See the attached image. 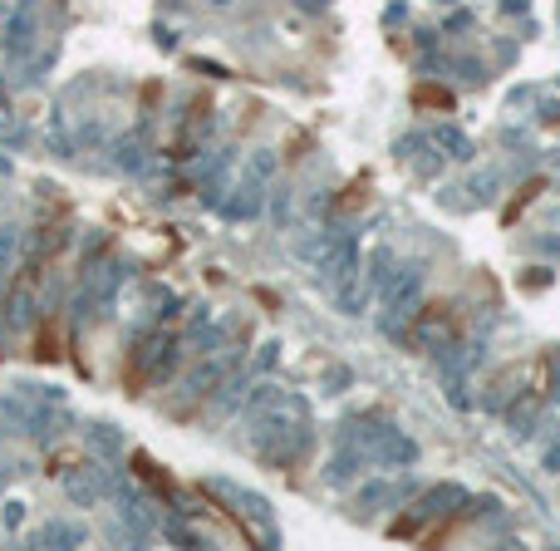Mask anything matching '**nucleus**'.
<instances>
[{
	"label": "nucleus",
	"instance_id": "6e6552de",
	"mask_svg": "<svg viewBox=\"0 0 560 551\" xmlns=\"http://www.w3.org/2000/svg\"><path fill=\"white\" fill-rule=\"evenodd\" d=\"M418 335H423V345L433 350V355H448V350H457V320H452L448 306H433L418 315Z\"/></svg>",
	"mask_w": 560,
	"mask_h": 551
},
{
	"label": "nucleus",
	"instance_id": "4be33fe9",
	"mask_svg": "<svg viewBox=\"0 0 560 551\" xmlns=\"http://www.w3.org/2000/svg\"><path fill=\"white\" fill-rule=\"evenodd\" d=\"M556 399H560V365H556Z\"/></svg>",
	"mask_w": 560,
	"mask_h": 551
},
{
	"label": "nucleus",
	"instance_id": "9b49d317",
	"mask_svg": "<svg viewBox=\"0 0 560 551\" xmlns=\"http://www.w3.org/2000/svg\"><path fill=\"white\" fill-rule=\"evenodd\" d=\"M84 542H89V532L79 522H50L30 537V547H84Z\"/></svg>",
	"mask_w": 560,
	"mask_h": 551
},
{
	"label": "nucleus",
	"instance_id": "f03ea898",
	"mask_svg": "<svg viewBox=\"0 0 560 551\" xmlns=\"http://www.w3.org/2000/svg\"><path fill=\"white\" fill-rule=\"evenodd\" d=\"M271 173H276V153H271V148H261V153L246 163V178L236 183V192H231V197L222 202V212L231 217V222H251V217H261Z\"/></svg>",
	"mask_w": 560,
	"mask_h": 551
},
{
	"label": "nucleus",
	"instance_id": "b1692460",
	"mask_svg": "<svg viewBox=\"0 0 560 551\" xmlns=\"http://www.w3.org/2000/svg\"><path fill=\"white\" fill-rule=\"evenodd\" d=\"M443 5H452V0H443Z\"/></svg>",
	"mask_w": 560,
	"mask_h": 551
},
{
	"label": "nucleus",
	"instance_id": "a211bd4d",
	"mask_svg": "<svg viewBox=\"0 0 560 551\" xmlns=\"http://www.w3.org/2000/svg\"><path fill=\"white\" fill-rule=\"evenodd\" d=\"M452 69H457V74H462L467 84H482V79H487V69H482V64H477V60H457V64H452Z\"/></svg>",
	"mask_w": 560,
	"mask_h": 551
},
{
	"label": "nucleus",
	"instance_id": "dca6fc26",
	"mask_svg": "<svg viewBox=\"0 0 560 551\" xmlns=\"http://www.w3.org/2000/svg\"><path fill=\"white\" fill-rule=\"evenodd\" d=\"M89 443H99L104 453H118V433H113L109 424H99V429H89Z\"/></svg>",
	"mask_w": 560,
	"mask_h": 551
},
{
	"label": "nucleus",
	"instance_id": "f3484780",
	"mask_svg": "<svg viewBox=\"0 0 560 551\" xmlns=\"http://www.w3.org/2000/svg\"><path fill=\"white\" fill-rule=\"evenodd\" d=\"M20 522H25V502H5V512H0V527H5V532H15Z\"/></svg>",
	"mask_w": 560,
	"mask_h": 551
},
{
	"label": "nucleus",
	"instance_id": "1a4fd4ad",
	"mask_svg": "<svg viewBox=\"0 0 560 551\" xmlns=\"http://www.w3.org/2000/svg\"><path fill=\"white\" fill-rule=\"evenodd\" d=\"M128 281V266L123 261H109V266H99L94 276H89V301H94V310L99 315H109L113 301H118V286Z\"/></svg>",
	"mask_w": 560,
	"mask_h": 551
},
{
	"label": "nucleus",
	"instance_id": "f257e3e1",
	"mask_svg": "<svg viewBox=\"0 0 560 551\" xmlns=\"http://www.w3.org/2000/svg\"><path fill=\"white\" fill-rule=\"evenodd\" d=\"M246 429H251V448L261 463L271 468H290L310 453V404L300 394H285L276 384H256V394L246 399Z\"/></svg>",
	"mask_w": 560,
	"mask_h": 551
},
{
	"label": "nucleus",
	"instance_id": "423d86ee",
	"mask_svg": "<svg viewBox=\"0 0 560 551\" xmlns=\"http://www.w3.org/2000/svg\"><path fill=\"white\" fill-rule=\"evenodd\" d=\"M359 448H364V458H374L379 468H408L413 458H418V443L408 438V433L389 429V424H379V429H364V438H354Z\"/></svg>",
	"mask_w": 560,
	"mask_h": 551
},
{
	"label": "nucleus",
	"instance_id": "2eb2a0df",
	"mask_svg": "<svg viewBox=\"0 0 560 551\" xmlns=\"http://www.w3.org/2000/svg\"><path fill=\"white\" fill-rule=\"evenodd\" d=\"M497 183H502L497 173H477L472 187H467V192H472V202H492V197H497Z\"/></svg>",
	"mask_w": 560,
	"mask_h": 551
},
{
	"label": "nucleus",
	"instance_id": "6ab92c4d",
	"mask_svg": "<svg viewBox=\"0 0 560 551\" xmlns=\"http://www.w3.org/2000/svg\"><path fill=\"white\" fill-rule=\"evenodd\" d=\"M418 173H428V178L438 173V153H433L428 143H423V153H418Z\"/></svg>",
	"mask_w": 560,
	"mask_h": 551
},
{
	"label": "nucleus",
	"instance_id": "4468645a",
	"mask_svg": "<svg viewBox=\"0 0 560 551\" xmlns=\"http://www.w3.org/2000/svg\"><path fill=\"white\" fill-rule=\"evenodd\" d=\"M15 256H20V227H0V281L15 271Z\"/></svg>",
	"mask_w": 560,
	"mask_h": 551
},
{
	"label": "nucleus",
	"instance_id": "9d476101",
	"mask_svg": "<svg viewBox=\"0 0 560 551\" xmlns=\"http://www.w3.org/2000/svg\"><path fill=\"white\" fill-rule=\"evenodd\" d=\"M359 463H364V448H359V443L339 448L335 458H330V468H325V483H330V488H349V483L359 478Z\"/></svg>",
	"mask_w": 560,
	"mask_h": 551
},
{
	"label": "nucleus",
	"instance_id": "aec40b11",
	"mask_svg": "<svg viewBox=\"0 0 560 551\" xmlns=\"http://www.w3.org/2000/svg\"><path fill=\"white\" fill-rule=\"evenodd\" d=\"M541 468H546V473H560V438L546 448V453H541Z\"/></svg>",
	"mask_w": 560,
	"mask_h": 551
},
{
	"label": "nucleus",
	"instance_id": "412c9836",
	"mask_svg": "<svg viewBox=\"0 0 560 551\" xmlns=\"http://www.w3.org/2000/svg\"><path fill=\"white\" fill-rule=\"evenodd\" d=\"M526 5H531V0H502L506 15H526Z\"/></svg>",
	"mask_w": 560,
	"mask_h": 551
},
{
	"label": "nucleus",
	"instance_id": "f8f14e48",
	"mask_svg": "<svg viewBox=\"0 0 560 551\" xmlns=\"http://www.w3.org/2000/svg\"><path fill=\"white\" fill-rule=\"evenodd\" d=\"M30 45H35V5H20V15L10 20L5 50H10V60H20V55H30Z\"/></svg>",
	"mask_w": 560,
	"mask_h": 551
},
{
	"label": "nucleus",
	"instance_id": "20e7f679",
	"mask_svg": "<svg viewBox=\"0 0 560 551\" xmlns=\"http://www.w3.org/2000/svg\"><path fill=\"white\" fill-rule=\"evenodd\" d=\"M207 492L212 497H222V502H231V512L246 522V527H256L271 547L280 542V532H276V517H271V502L261 497V492H246L241 483H226V478H207Z\"/></svg>",
	"mask_w": 560,
	"mask_h": 551
},
{
	"label": "nucleus",
	"instance_id": "39448f33",
	"mask_svg": "<svg viewBox=\"0 0 560 551\" xmlns=\"http://www.w3.org/2000/svg\"><path fill=\"white\" fill-rule=\"evenodd\" d=\"M462 502H467V488H462V483H433V488H428L423 497H418V502H413L408 522H398L393 532H398V537H408V532H418V527H428V522L448 517L452 507H462Z\"/></svg>",
	"mask_w": 560,
	"mask_h": 551
},
{
	"label": "nucleus",
	"instance_id": "0eeeda50",
	"mask_svg": "<svg viewBox=\"0 0 560 551\" xmlns=\"http://www.w3.org/2000/svg\"><path fill=\"white\" fill-rule=\"evenodd\" d=\"M64 497H69L74 507H99V502H109V497H113L109 468L89 463V468H74V473H64Z\"/></svg>",
	"mask_w": 560,
	"mask_h": 551
},
{
	"label": "nucleus",
	"instance_id": "ddd939ff",
	"mask_svg": "<svg viewBox=\"0 0 560 551\" xmlns=\"http://www.w3.org/2000/svg\"><path fill=\"white\" fill-rule=\"evenodd\" d=\"M433 148H443V158H452V163H472V138L452 123L433 128Z\"/></svg>",
	"mask_w": 560,
	"mask_h": 551
},
{
	"label": "nucleus",
	"instance_id": "7ed1b4c3",
	"mask_svg": "<svg viewBox=\"0 0 560 551\" xmlns=\"http://www.w3.org/2000/svg\"><path fill=\"white\" fill-rule=\"evenodd\" d=\"M379 306H384L389 330H398V320L418 315V306H423V266H393L389 281L379 286Z\"/></svg>",
	"mask_w": 560,
	"mask_h": 551
},
{
	"label": "nucleus",
	"instance_id": "5701e85b",
	"mask_svg": "<svg viewBox=\"0 0 560 551\" xmlns=\"http://www.w3.org/2000/svg\"><path fill=\"white\" fill-rule=\"evenodd\" d=\"M212 5H231V0H212Z\"/></svg>",
	"mask_w": 560,
	"mask_h": 551
}]
</instances>
